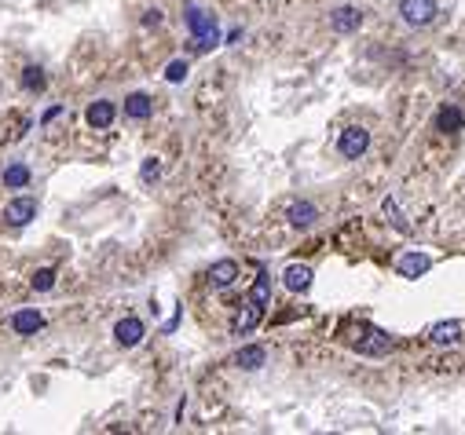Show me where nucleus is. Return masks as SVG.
<instances>
[{
    "mask_svg": "<svg viewBox=\"0 0 465 435\" xmlns=\"http://www.w3.org/2000/svg\"><path fill=\"white\" fill-rule=\"evenodd\" d=\"M165 81H173V84L187 81V62H184V59H173L169 66H165Z\"/></svg>",
    "mask_w": 465,
    "mask_h": 435,
    "instance_id": "obj_24",
    "label": "nucleus"
},
{
    "mask_svg": "<svg viewBox=\"0 0 465 435\" xmlns=\"http://www.w3.org/2000/svg\"><path fill=\"white\" fill-rule=\"evenodd\" d=\"M286 220L293 227H312L315 223V205L312 201H293L290 209H286Z\"/></svg>",
    "mask_w": 465,
    "mask_h": 435,
    "instance_id": "obj_17",
    "label": "nucleus"
},
{
    "mask_svg": "<svg viewBox=\"0 0 465 435\" xmlns=\"http://www.w3.org/2000/svg\"><path fill=\"white\" fill-rule=\"evenodd\" d=\"M429 267H432L429 252H418V249H414V252H403V256L396 260V271L403 275V278H421Z\"/></svg>",
    "mask_w": 465,
    "mask_h": 435,
    "instance_id": "obj_6",
    "label": "nucleus"
},
{
    "mask_svg": "<svg viewBox=\"0 0 465 435\" xmlns=\"http://www.w3.org/2000/svg\"><path fill=\"white\" fill-rule=\"evenodd\" d=\"M436 124H440V132H462L465 118H462V110H458V107H444V110H440V118H436Z\"/></svg>",
    "mask_w": 465,
    "mask_h": 435,
    "instance_id": "obj_19",
    "label": "nucleus"
},
{
    "mask_svg": "<svg viewBox=\"0 0 465 435\" xmlns=\"http://www.w3.org/2000/svg\"><path fill=\"white\" fill-rule=\"evenodd\" d=\"M114 118H118V110H114L110 99H96V102H88V110H85V121L92 128H110Z\"/></svg>",
    "mask_w": 465,
    "mask_h": 435,
    "instance_id": "obj_8",
    "label": "nucleus"
},
{
    "mask_svg": "<svg viewBox=\"0 0 465 435\" xmlns=\"http://www.w3.org/2000/svg\"><path fill=\"white\" fill-rule=\"evenodd\" d=\"M330 26H333V33H356L363 26V15H359V8H337L330 15Z\"/></svg>",
    "mask_w": 465,
    "mask_h": 435,
    "instance_id": "obj_11",
    "label": "nucleus"
},
{
    "mask_svg": "<svg viewBox=\"0 0 465 435\" xmlns=\"http://www.w3.org/2000/svg\"><path fill=\"white\" fill-rule=\"evenodd\" d=\"M367 147H370V132H367V128H359V124L344 128V132H341V139H337L341 158H348V161L363 158V154H367Z\"/></svg>",
    "mask_w": 465,
    "mask_h": 435,
    "instance_id": "obj_4",
    "label": "nucleus"
},
{
    "mask_svg": "<svg viewBox=\"0 0 465 435\" xmlns=\"http://www.w3.org/2000/svg\"><path fill=\"white\" fill-rule=\"evenodd\" d=\"M282 281H286V289H290V293H308V289H312V267L290 263V267H286V275H282Z\"/></svg>",
    "mask_w": 465,
    "mask_h": 435,
    "instance_id": "obj_12",
    "label": "nucleus"
},
{
    "mask_svg": "<svg viewBox=\"0 0 465 435\" xmlns=\"http://www.w3.org/2000/svg\"><path fill=\"white\" fill-rule=\"evenodd\" d=\"M264 358H267V351L261 348V344H245V348L235 355V366L238 369H261Z\"/></svg>",
    "mask_w": 465,
    "mask_h": 435,
    "instance_id": "obj_16",
    "label": "nucleus"
},
{
    "mask_svg": "<svg viewBox=\"0 0 465 435\" xmlns=\"http://www.w3.org/2000/svg\"><path fill=\"white\" fill-rule=\"evenodd\" d=\"M11 329H15L19 337H33V333H41V329H44V315H41V311H33V307H22V311L11 318Z\"/></svg>",
    "mask_w": 465,
    "mask_h": 435,
    "instance_id": "obj_10",
    "label": "nucleus"
},
{
    "mask_svg": "<svg viewBox=\"0 0 465 435\" xmlns=\"http://www.w3.org/2000/svg\"><path fill=\"white\" fill-rule=\"evenodd\" d=\"M352 348H356L359 355H374V358H378V355H385V351L392 348V337H389L385 329H378V326H367V322H363V326H356Z\"/></svg>",
    "mask_w": 465,
    "mask_h": 435,
    "instance_id": "obj_2",
    "label": "nucleus"
},
{
    "mask_svg": "<svg viewBox=\"0 0 465 435\" xmlns=\"http://www.w3.org/2000/svg\"><path fill=\"white\" fill-rule=\"evenodd\" d=\"M399 15L407 26H429L440 15V8H436V0H399Z\"/></svg>",
    "mask_w": 465,
    "mask_h": 435,
    "instance_id": "obj_3",
    "label": "nucleus"
},
{
    "mask_svg": "<svg viewBox=\"0 0 465 435\" xmlns=\"http://www.w3.org/2000/svg\"><path fill=\"white\" fill-rule=\"evenodd\" d=\"M425 337H429V344H436V348H450V344L462 340V322H432L429 329H425Z\"/></svg>",
    "mask_w": 465,
    "mask_h": 435,
    "instance_id": "obj_5",
    "label": "nucleus"
},
{
    "mask_svg": "<svg viewBox=\"0 0 465 435\" xmlns=\"http://www.w3.org/2000/svg\"><path fill=\"white\" fill-rule=\"evenodd\" d=\"M59 113H62V107H48V110L41 113V121H44V124H51V121L59 118Z\"/></svg>",
    "mask_w": 465,
    "mask_h": 435,
    "instance_id": "obj_26",
    "label": "nucleus"
},
{
    "mask_svg": "<svg viewBox=\"0 0 465 435\" xmlns=\"http://www.w3.org/2000/svg\"><path fill=\"white\" fill-rule=\"evenodd\" d=\"M261 318H264V307H256V304L245 300V304H242V311L235 315V322H231V329H235L238 337H242V333L256 329V322H261Z\"/></svg>",
    "mask_w": 465,
    "mask_h": 435,
    "instance_id": "obj_13",
    "label": "nucleus"
},
{
    "mask_svg": "<svg viewBox=\"0 0 465 435\" xmlns=\"http://www.w3.org/2000/svg\"><path fill=\"white\" fill-rule=\"evenodd\" d=\"M4 183L11 190H22L26 183H30V169H26V165H8V169H4Z\"/></svg>",
    "mask_w": 465,
    "mask_h": 435,
    "instance_id": "obj_21",
    "label": "nucleus"
},
{
    "mask_svg": "<svg viewBox=\"0 0 465 435\" xmlns=\"http://www.w3.org/2000/svg\"><path fill=\"white\" fill-rule=\"evenodd\" d=\"M125 113H128L132 121H147L150 113H154V102H150V95H147V92H132V95L125 99Z\"/></svg>",
    "mask_w": 465,
    "mask_h": 435,
    "instance_id": "obj_14",
    "label": "nucleus"
},
{
    "mask_svg": "<svg viewBox=\"0 0 465 435\" xmlns=\"http://www.w3.org/2000/svg\"><path fill=\"white\" fill-rule=\"evenodd\" d=\"M30 286H33L37 293H48L51 286H55V271H51V267H41V271L33 275V281H30Z\"/></svg>",
    "mask_w": 465,
    "mask_h": 435,
    "instance_id": "obj_22",
    "label": "nucleus"
},
{
    "mask_svg": "<svg viewBox=\"0 0 465 435\" xmlns=\"http://www.w3.org/2000/svg\"><path fill=\"white\" fill-rule=\"evenodd\" d=\"M267 300H271V278H267V271L261 267V275H256L253 289H249V304H256V307H267Z\"/></svg>",
    "mask_w": 465,
    "mask_h": 435,
    "instance_id": "obj_18",
    "label": "nucleus"
},
{
    "mask_svg": "<svg viewBox=\"0 0 465 435\" xmlns=\"http://www.w3.org/2000/svg\"><path fill=\"white\" fill-rule=\"evenodd\" d=\"M143 333H147V329H143V322H139V318H132V315L121 318V322L114 326V337H118L121 348H136V344L143 340Z\"/></svg>",
    "mask_w": 465,
    "mask_h": 435,
    "instance_id": "obj_9",
    "label": "nucleus"
},
{
    "mask_svg": "<svg viewBox=\"0 0 465 435\" xmlns=\"http://www.w3.org/2000/svg\"><path fill=\"white\" fill-rule=\"evenodd\" d=\"M235 278H238V263H235V260H216V263L209 267V281H213L216 289L231 286Z\"/></svg>",
    "mask_w": 465,
    "mask_h": 435,
    "instance_id": "obj_15",
    "label": "nucleus"
},
{
    "mask_svg": "<svg viewBox=\"0 0 465 435\" xmlns=\"http://www.w3.org/2000/svg\"><path fill=\"white\" fill-rule=\"evenodd\" d=\"M184 19H187V30H191V37H195L198 51H209V48L220 44V30H216V19L209 15V11H202L198 4H187Z\"/></svg>",
    "mask_w": 465,
    "mask_h": 435,
    "instance_id": "obj_1",
    "label": "nucleus"
},
{
    "mask_svg": "<svg viewBox=\"0 0 465 435\" xmlns=\"http://www.w3.org/2000/svg\"><path fill=\"white\" fill-rule=\"evenodd\" d=\"M44 84H48V77L41 66H26L22 70V88L26 92H44Z\"/></svg>",
    "mask_w": 465,
    "mask_h": 435,
    "instance_id": "obj_20",
    "label": "nucleus"
},
{
    "mask_svg": "<svg viewBox=\"0 0 465 435\" xmlns=\"http://www.w3.org/2000/svg\"><path fill=\"white\" fill-rule=\"evenodd\" d=\"M158 172H161L158 158H147V165H143V183H154V179H158Z\"/></svg>",
    "mask_w": 465,
    "mask_h": 435,
    "instance_id": "obj_25",
    "label": "nucleus"
},
{
    "mask_svg": "<svg viewBox=\"0 0 465 435\" xmlns=\"http://www.w3.org/2000/svg\"><path fill=\"white\" fill-rule=\"evenodd\" d=\"M381 209H385V216H389V220L396 223V230H403V234H410V223L403 220V216H399V209H396V201H392V198H385V205H381Z\"/></svg>",
    "mask_w": 465,
    "mask_h": 435,
    "instance_id": "obj_23",
    "label": "nucleus"
},
{
    "mask_svg": "<svg viewBox=\"0 0 465 435\" xmlns=\"http://www.w3.org/2000/svg\"><path fill=\"white\" fill-rule=\"evenodd\" d=\"M37 216V201L33 198H15V201H8V209H4V220L11 227H26Z\"/></svg>",
    "mask_w": 465,
    "mask_h": 435,
    "instance_id": "obj_7",
    "label": "nucleus"
}]
</instances>
